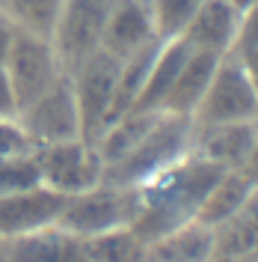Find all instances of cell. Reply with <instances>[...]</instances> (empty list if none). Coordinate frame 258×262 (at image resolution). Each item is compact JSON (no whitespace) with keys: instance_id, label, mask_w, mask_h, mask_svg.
Listing matches in <instances>:
<instances>
[{"instance_id":"obj_9","label":"cell","mask_w":258,"mask_h":262,"mask_svg":"<svg viewBox=\"0 0 258 262\" xmlns=\"http://www.w3.org/2000/svg\"><path fill=\"white\" fill-rule=\"evenodd\" d=\"M3 69L12 81L18 111L27 101H33L39 93H45L60 75H65L63 63L54 51V42L45 39V36H33V33H21V30H15V39L9 45Z\"/></svg>"},{"instance_id":"obj_2","label":"cell","mask_w":258,"mask_h":262,"mask_svg":"<svg viewBox=\"0 0 258 262\" xmlns=\"http://www.w3.org/2000/svg\"><path fill=\"white\" fill-rule=\"evenodd\" d=\"M190 140H193L190 116L161 114L158 122L151 125V131L125 158L104 167V182L125 185V188H140L143 182L158 176L161 170L172 167L184 155H190Z\"/></svg>"},{"instance_id":"obj_19","label":"cell","mask_w":258,"mask_h":262,"mask_svg":"<svg viewBox=\"0 0 258 262\" xmlns=\"http://www.w3.org/2000/svg\"><path fill=\"white\" fill-rule=\"evenodd\" d=\"M187 54H190V48H187L181 39L163 42L161 51H158V57H154V63H151V69H148V78H145L143 90H140V96H137V101H134L131 111L163 114V101H166V96H169V90H172V83H175L178 72H181L184 60H187Z\"/></svg>"},{"instance_id":"obj_27","label":"cell","mask_w":258,"mask_h":262,"mask_svg":"<svg viewBox=\"0 0 258 262\" xmlns=\"http://www.w3.org/2000/svg\"><path fill=\"white\" fill-rule=\"evenodd\" d=\"M235 57L241 60L246 78H249V83L255 86V93H258V48L255 51H246V54H235Z\"/></svg>"},{"instance_id":"obj_23","label":"cell","mask_w":258,"mask_h":262,"mask_svg":"<svg viewBox=\"0 0 258 262\" xmlns=\"http://www.w3.org/2000/svg\"><path fill=\"white\" fill-rule=\"evenodd\" d=\"M36 185H42L39 167H36V152L0 158V194H15V191H27Z\"/></svg>"},{"instance_id":"obj_4","label":"cell","mask_w":258,"mask_h":262,"mask_svg":"<svg viewBox=\"0 0 258 262\" xmlns=\"http://www.w3.org/2000/svg\"><path fill=\"white\" fill-rule=\"evenodd\" d=\"M252 119H258V93L246 78L241 60L235 54H226L220 57L214 78L202 101L196 104L190 122L202 128V125H226V122H252Z\"/></svg>"},{"instance_id":"obj_24","label":"cell","mask_w":258,"mask_h":262,"mask_svg":"<svg viewBox=\"0 0 258 262\" xmlns=\"http://www.w3.org/2000/svg\"><path fill=\"white\" fill-rule=\"evenodd\" d=\"M27 152H36V146L18 125V119L0 116V158H15V155H27Z\"/></svg>"},{"instance_id":"obj_28","label":"cell","mask_w":258,"mask_h":262,"mask_svg":"<svg viewBox=\"0 0 258 262\" xmlns=\"http://www.w3.org/2000/svg\"><path fill=\"white\" fill-rule=\"evenodd\" d=\"M15 39V27L9 24V18L0 12V66L6 63V54H9V45Z\"/></svg>"},{"instance_id":"obj_25","label":"cell","mask_w":258,"mask_h":262,"mask_svg":"<svg viewBox=\"0 0 258 262\" xmlns=\"http://www.w3.org/2000/svg\"><path fill=\"white\" fill-rule=\"evenodd\" d=\"M258 48V3L241 12V24H238V39H235V51L231 54H246V51Z\"/></svg>"},{"instance_id":"obj_21","label":"cell","mask_w":258,"mask_h":262,"mask_svg":"<svg viewBox=\"0 0 258 262\" xmlns=\"http://www.w3.org/2000/svg\"><path fill=\"white\" fill-rule=\"evenodd\" d=\"M63 9V0H0V12L9 18V24L21 33L45 36L57 27V18Z\"/></svg>"},{"instance_id":"obj_29","label":"cell","mask_w":258,"mask_h":262,"mask_svg":"<svg viewBox=\"0 0 258 262\" xmlns=\"http://www.w3.org/2000/svg\"><path fill=\"white\" fill-rule=\"evenodd\" d=\"M246 173L255 179V185H258V143H255V152H252V161H249V167H246Z\"/></svg>"},{"instance_id":"obj_11","label":"cell","mask_w":258,"mask_h":262,"mask_svg":"<svg viewBox=\"0 0 258 262\" xmlns=\"http://www.w3.org/2000/svg\"><path fill=\"white\" fill-rule=\"evenodd\" d=\"M68 196L36 185L15 194H0V238H18L36 229L54 227Z\"/></svg>"},{"instance_id":"obj_6","label":"cell","mask_w":258,"mask_h":262,"mask_svg":"<svg viewBox=\"0 0 258 262\" xmlns=\"http://www.w3.org/2000/svg\"><path fill=\"white\" fill-rule=\"evenodd\" d=\"M119 69H122V60H116L104 51H95L89 60H83L78 69L68 72L78 114H81V137L89 143H95L98 134L110 122Z\"/></svg>"},{"instance_id":"obj_5","label":"cell","mask_w":258,"mask_h":262,"mask_svg":"<svg viewBox=\"0 0 258 262\" xmlns=\"http://www.w3.org/2000/svg\"><path fill=\"white\" fill-rule=\"evenodd\" d=\"M39 182L63 196H78L104 182V161L95 143L74 137L36 149Z\"/></svg>"},{"instance_id":"obj_10","label":"cell","mask_w":258,"mask_h":262,"mask_svg":"<svg viewBox=\"0 0 258 262\" xmlns=\"http://www.w3.org/2000/svg\"><path fill=\"white\" fill-rule=\"evenodd\" d=\"M258 143V119L226 122V125H193L190 152L202 161L217 164L220 170H246Z\"/></svg>"},{"instance_id":"obj_14","label":"cell","mask_w":258,"mask_h":262,"mask_svg":"<svg viewBox=\"0 0 258 262\" xmlns=\"http://www.w3.org/2000/svg\"><path fill=\"white\" fill-rule=\"evenodd\" d=\"M6 247L9 262H86L83 242L57 224L18 238H6Z\"/></svg>"},{"instance_id":"obj_26","label":"cell","mask_w":258,"mask_h":262,"mask_svg":"<svg viewBox=\"0 0 258 262\" xmlns=\"http://www.w3.org/2000/svg\"><path fill=\"white\" fill-rule=\"evenodd\" d=\"M18 114V98L12 90V81L6 75V69L0 66V116H15Z\"/></svg>"},{"instance_id":"obj_20","label":"cell","mask_w":258,"mask_h":262,"mask_svg":"<svg viewBox=\"0 0 258 262\" xmlns=\"http://www.w3.org/2000/svg\"><path fill=\"white\" fill-rule=\"evenodd\" d=\"M81 242L86 262H145L148 256V242L134 227H116Z\"/></svg>"},{"instance_id":"obj_30","label":"cell","mask_w":258,"mask_h":262,"mask_svg":"<svg viewBox=\"0 0 258 262\" xmlns=\"http://www.w3.org/2000/svg\"><path fill=\"white\" fill-rule=\"evenodd\" d=\"M226 3H231V6H235L238 12H243V9H249L252 3H258V0H226Z\"/></svg>"},{"instance_id":"obj_22","label":"cell","mask_w":258,"mask_h":262,"mask_svg":"<svg viewBox=\"0 0 258 262\" xmlns=\"http://www.w3.org/2000/svg\"><path fill=\"white\" fill-rule=\"evenodd\" d=\"M151 3V15H154V30L163 42L181 39L184 30L190 27L193 15L205 0H148Z\"/></svg>"},{"instance_id":"obj_16","label":"cell","mask_w":258,"mask_h":262,"mask_svg":"<svg viewBox=\"0 0 258 262\" xmlns=\"http://www.w3.org/2000/svg\"><path fill=\"white\" fill-rule=\"evenodd\" d=\"M255 188H258L255 179L246 170H223L220 179L214 182V188L208 191V196L202 200V206L196 212V221L217 229L220 224H226L231 214H238L249 203Z\"/></svg>"},{"instance_id":"obj_1","label":"cell","mask_w":258,"mask_h":262,"mask_svg":"<svg viewBox=\"0 0 258 262\" xmlns=\"http://www.w3.org/2000/svg\"><path fill=\"white\" fill-rule=\"evenodd\" d=\"M220 167L211 161L196 158L193 152L184 155L172 167L161 170L137 188L140 194V212L131 227L143 235L145 242H154L172 229L196 221V212L202 200L208 196L214 182L220 179Z\"/></svg>"},{"instance_id":"obj_17","label":"cell","mask_w":258,"mask_h":262,"mask_svg":"<svg viewBox=\"0 0 258 262\" xmlns=\"http://www.w3.org/2000/svg\"><path fill=\"white\" fill-rule=\"evenodd\" d=\"M145 262H214V229L190 221L148 242Z\"/></svg>"},{"instance_id":"obj_15","label":"cell","mask_w":258,"mask_h":262,"mask_svg":"<svg viewBox=\"0 0 258 262\" xmlns=\"http://www.w3.org/2000/svg\"><path fill=\"white\" fill-rule=\"evenodd\" d=\"M258 256V188L249 203L214 229V262H249Z\"/></svg>"},{"instance_id":"obj_8","label":"cell","mask_w":258,"mask_h":262,"mask_svg":"<svg viewBox=\"0 0 258 262\" xmlns=\"http://www.w3.org/2000/svg\"><path fill=\"white\" fill-rule=\"evenodd\" d=\"M113 3L116 0H63L50 42L65 72L78 69L83 60L101 51V36Z\"/></svg>"},{"instance_id":"obj_32","label":"cell","mask_w":258,"mask_h":262,"mask_svg":"<svg viewBox=\"0 0 258 262\" xmlns=\"http://www.w3.org/2000/svg\"><path fill=\"white\" fill-rule=\"evenodd\" d=\"M249 262H258V256H255V259H249Z\"/></svg>"},{"instance_id":"obj_13","label":"cell","mask_w":258,"mask_h":262,"mask_svg":"<svg viewBox=\"0 0 258 262\" xmlns=\"http://www.w3.org/2000/svg\"><path fill=\"white\" fill-rule=\"evenodd\" d=\"M238 24H241V12L226 3V0H205L193 15L190 27L184 30L181 42L190 51H205L214 57H226L235 51V39H238Z\"/></svg>"},{"instance_id":"obj_12","label":"cell","mask_w":258,"mask_h":262,"mask_svg":"<svg viewBox=\"0 0 258 262\" xmlns=\"http://www.w3.org/2000/svg\"><path fill=\"white\" fill-rule=\"evenodd\" d=\"M158 39L161 36L154 30V15L148 0H116L101 36V51L116 60H128L131 54L143 51Z\"/></svg>"},{"instance_id":"obj_7","label":"cell","mask_w":258,"mask_h":262,"mask_svg":"<svg viewBox=\"0 0 258 262\" xmlns=\"http://www.w3.org/2000/svg\"><path fill=\"white\" fill-rule=\"evenodd\" d=\"M15 119L36 149L81 137V114H78V101H74L68 72L60 75L45 93H39L33 101H27L15 114Z\"/></svg>"},{"instance_id":"obj_3","label":"cell","mask_w":258,"mask_h":262,"mask_svg":"<svg viewBox=\"0 0 258 262\" xmlns=\"http://www.w3.org/2000/svg\"><path fill=\"white\" fill-rule=\"evenodd\" d=\"M137 212H140L137 188L101 182L95 188L65 200L57 227H63L65 232L78 238H89V235H101L116 227H131L137 221Z\"/></svg>"},{"instance_id":"obj_31","label":"cell","mask_w":258,"mask_h":262,"mask_svg":"<svg viewBox=\"0 0 258 262\" xmlns=\"http://www.w3.org/2000/svg\"><path fill=\"white\" fill-rule=\"evenodd\" d=\"M0 262H9V247H6V238H0Z\"/></svg>"},{"instance_id":"obj_18","label":"cell","mask_w":258,"mask_h":262,"mask_svg":"<svg viewBox=\"0 0 258 262\" xmlns=\"http://www.w3.org/2000/svg\"><path fill=\"white\" fill-rule=\"evenodd\" d=\"M220 63V57L205 54V51H190L187 60L178 72L175 83L169 90V96L163 101V114H175V116H193L196 104L202 101L205 90H208L214 69Z\"/></svg>"}]
</instances>
